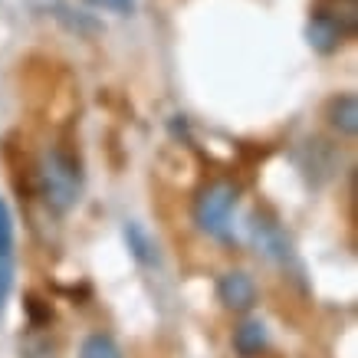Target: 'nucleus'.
Returning <instances> with one entry per match:
<instances>
[{
    "label": "nucleus",
    "mask_w": 358,
    "mask_h": 358,
    "mask_svg": "<svg viewBox=\"0 0 358 358\" xmlns=\"http://www.w3.org/2000/svg\"><path fill=\"white\" fill-rule=\"evenodd\" d=\"M217 299L230 313H250L257 306V282L243 270H227L217 280Z\"/></svg>",
    "instance_id": "obj_6"
},
{
    "label": "nucleus",
    "mask_w": 358,
    "mask_h": 358,
    "mask_svg": "<svg viewBox=\"0 0 358 358\" xmlns=\"http://www.w3.org/2000/svg\"><path fill=\"white\" fill-rule=\"evenodd\" d=\"M13 282H17V220L10 204L0 197V315L7 313Z\"/></svg>",
    "instance_id": "obj_5"
},
{
    "label": "nucleus",
    "mask_w": 358,
    "mask_h": 358,
    "mask_svg": "<svg viewBox=\"0 0 358 358\" xmlns=\"http://www.w3.org/2000/svg\"><path fill=\"white\" fill-rule=\"evenodd\" d=\"M326 119L329 125L345 135V138H355L358 135V99L352 92H338L326 102Z\"/></svg>",
    "instance_id": "obj_8"
},
{
    "label": "nucleus",
    "mask_w": 358,
    "mask_h": 358,
    "mask_svg": "<svg viewBox=\"0 0 358 358\" xmlns=\"http://www.w3.org/2000/svg\"><path fill=\"white\" fill-rule=\"evenodd\" d=\"M23 313H27V322H30L33 332L50 329V322H53V306L40 299L36 293H23Z\"/></svg>",
    "instance_id": "obj_11"
},
{
    "label": "nucleus",
    "mask_w": 358,
    "mask_h": 358,
    "mask_svg": "<svg viewBox=\"0 0 358 358\" xmlns=\"http://www.w3.org/2000/svg\"><path fill=\"white\" fill-rule=\"evenodd\" d=\"M23 358H59V345L50 336H30L23 342Z\"/></svg>",
    "instance_id": "obj_12"
},
{
    "label": "nucleus",
    "mask_w": 358,
    "mask_h": 358,
    "mask_svg": "<svg viewBox=\"0 0 358 358\" xmlns=\"http://www.w3.org/2000/svg\"><path fill=\"white\" fill-rule=\"evenodd\" d=\"M122 237H125V247H129V253H131V260L135 263H141V266H158V263H162L158 240L148 234L145 224H138V220H125Z\"/></svg>",
    "instance_id": "obj_7"
},
{
    "label": "nucleus",
    "mask_w": 358,
    "mask_h": 358,
    "mask_svg": "<svg viewBox=\"0 0 358 358\" xmlns=\"http://www.w3.org/2000/svg\"><path fill=\"white\" fill-rule=\"evenodd\" d=\"M358 30V0H313L306 40L315 53H336Z\"/></svg>",
    "instance_id": "obj_2"
},
{
    "label": "nucleus",
    "mask_w": 358,
    "mask_h": 358,
    "mask_svg": "<svg viewBox=\"0 0 358 358\" xmlns=\"http://www.w3.org/2000/svg\"><path fill=\"white\" fill-rule=\"evenodd\" d=\"M33 187L43 197L46 210L63 217L76 207L79 194H83V164L69 148L53 145L50 152H43L36 171H33Z\"/></svg>",
    "instance_id": "obj_1"
},
{
    "label": "nucleus",
    "mask_w": 358,
    "mask_h": 358,
    "mask_svg": "<svg viewBox=\"0 0 358 358\" xmlns=\"http://www.w3.org/2000/svg\"><path fill=\"white\" fill-rule=\"evenodd\" d=\"M89 7H96V10H109V13H119V17H129L135 13V3L138 0H86Z\"/></svg>",
    "instance_id": "obj_13"
},
{
    "label": "nucleus",
    "mask_w": 358,
    "mask_h": 358,
    "mask_svg": "<svg viewBox=\"0 0 358 358\" xmlns=\"http://www.w3.org/2000/svg\"><path fill=\"white\" fill-rule=\"evenodd\" d=\"M234 352L237 358H260L266 352V326L260 319H243L234 329Z\"/></svg>",
    "instance_id": "obj_9"
},
{
    "label": "nucleus",
    "mask_w": 358,
    "mask_h": 358,
    "mask_svg": "<svg viewBox=\"0 0 358 358\" xmlns=\"http://www.w3.org/2000/svg\"><path fill=\"white\" fill-rule=\"evenodd\" d=\"M240 201V187L227 178H217L210 185L201 187V194L194 197V224L197 230H204L207 237L227 240L230 237V217L234 207Z\"/></svg>",
    "instance_id": "obj_3"
},
{
    "label": "nucleus",
    "mask_w": 358,
    "mask_h": 358,
    "mask_svg": "<svg viewBox=\"0 0 358 358\" xmlns=\"http://www.w3.org/2000/svg\"><path fill=\"white\" fill-rule=\"evenodd\" d=\"M79 358H125V355H122L119 342H115L109 332H92V336L83 338Z\"/></svg>",
    "instance_id": "obj_10"
},
{
    "label": "nucleus",
    "mask_w": 358,
    "mask_h": 358,
    "mask_svg": "<svg viewBox=\"0 0 358 358\" xmlns=\"http://www.w3.org/2000/svg\"><path fill=\"white\" fill-rule=\"evenodd\" d=\"M247 227H250L253 247L260 250L266 260L280 263V266H286V263L293 260V240H289V234L282 230V224L273 217V214H266V210H253Z\"/></svg>",
    "instance_id": "obj_4"
}]
</instances>
